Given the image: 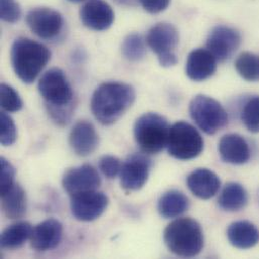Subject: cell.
I'll list each match as a JSON object with an SVG mask.
<instances>
[{"instance_id": "obj_1", "label": "cell", "mask_w": 259, "mask_h": 259, "mask_svg": "<svg viewBox=\"0 0 259 259\" xmlns=\"http://www.w3.org/2000/svg\"><path fill=\"white\" fill-rule=\"evenodd\" d=\"M135 101L132 86L122 82H105L99 85L91 98V111L103 125L116 123Z\"/></svg>"}, {"instance_id": "obj_2", "label": "cell", "mask_w": 259, "mask_h": 259, "mask_svg": "<svg viewBox=\"0 0 259 259\" xmlns=\"http://www.w3.org/2000/svg\"><path fill=\"white\" fill-rule=\"evenodd\" d=\"M51 60L50 50L27 37L16 38L10 50L12 69L25 84L33 83Z\"/></svg>"}, {"instance_id": "obj_3", "label": "cell", "mask_w": 259, "mask_h": 259, "mask_svg": "<svg viewBox=\"0 0 259 259\" xmlns=\"http://www.w3.org/2000/svg\"><path fill=\"white\" fill-rule=\"evenodd\" d=\"M165 245L175 255L195 257L204 248V234L201 225L192 218H179L164 230Z\"/></svg>"}, {"instance_id": "obj_4", "label": "cell", "mask_w": 259, "mask_h": 259, "mask_svg": "<svg viewBox=\"0 0 259 259\" xmlns=\"http://www.w3.org/2000/svg\"><path fill=\"white\" fill-rule=\"evenodd\" d=\"M170 126L167 120L153 112L142 114L134 123V139L139 148L147 154L160 152L167 146Z\"/></svg>"}, {"instance_id": "obj_5", "label": "cell", "mask_w": 259, "mask_h": 259, "mask_svg": "<svg viewBox=\"0 0 259 259\" xmlns=\"http://www.w3.org/2000/svg\"><path fill=\"white\" fill-rule=\"evenodd\" d=\"M189 111L198 127L207 134H215L228 124L226 110L217 100L210 96H195L190 103Z\"/></svg>"}, {"instance_id": "obj_6", "label": "cell", "mask_w": 259, "mask_h": 259, "mask_svg": "<svg viewBox=\"0 0 259 259\" xmlns=\"http://www.w3.org/2000/svg\"><path fill=\"white\" fill-rule=\"evenodd\" d=\"M167 149L171 156L181 160H189L199 156L204 149V139L193 125L179 121L170 126Z\"/></svg>"}, {"instance_id": "obj_7", "label": "cell", "mask_w": 259, "mask_h": 259, "mask_svg": "<svg viewBox=\"0 0 259 259\" xmlns=\"http://www.w3.org/2000/svg\"><path fill=\"white\" fill-rule=\"evenodd\" d=\"M38 91L51 107H66L74 105V92L65 73L59 68L46 72L38 81Z\"/></svg>"}, {"instance_id": "obj_8", "label": "cell", "mask_w": 259, "mask_h": 259, "mask_svg": "<svg viewBox=\"0 0 259 259\" xmlns=\"http://www.w3.org/2000/svg\"><path fill=\"white\" fill-rule=\"evenodd\" d=\"M146 45L156 54L160 66L169 68L178 63L175 53L179 44V32L177 28L169 23H157L147 32Z\"/></svg>"}, {"instance_id": "obj_9", "label": "cell", "mask_w": 259, "mask_h": 259, "mask_svg": "<svg viewBox=\"0 0 259 259\" xmlns=\"http://www.w3.org/2000/svg\"><path fill=\"white\" fill-rule=\"evenodd\" d=\"M26 23L30 30L40 38L57 37L64 26L62 14L50 7H35L26 14Z\"/></svg>"}, {"instance_id": "obj_10", "label": "cell", "mask_w": 259, "mask_h": 259, "mask_svg": "<svg viewBox=\"0 0 259 259\" xmlns=\"http://www.w3.org/2000/svg\"><path fill=\"white\" fill-rule=\"evenodd\" d=\"M71 198L72 215L82 222H91L98 219L109 205L108 197L104 193L97 192V190Z\"/></svg>"}, {"instance_id": "obj_11", "label": "cell", "mask_w": 259, "mask_h": 259, "mask_svg": "<svg viewBox=\"0 0 259 259\" xmlns=\"http://www.w3.org/2000/svg\"><path fill=\"white\" fill-rule=\"evenodd\" d=\"M240 44V33L236 29L226 25L214 27L207 38V49L219 62L230 59Z\"/></svg>"}, {"instance_id": "obj_12", "label": "cell", "mask_w": 259, "mask_h": 259, "mask_svg": "<svg viewBox=\"0 0 259 259\" xmlns=\"http://www.w3.org/2000/svg\"><path fill=\"white\" fill-rule=\"evenodd\" d=\"M62 185L64 190L73 197L96 191L101 185V178L92 165L83 164L67 170L63 177Z\"/></svg>"}, {"instance_id": "obj_13", "label": "cell", "mask_w": 259, "mask_h": 259, "mask_svg": "<svg viewBox=\"0 0 259 259\" xmlns=\"http://www.w3.org/2000/svg\"><path fill=\"white\" fill-rule=\"evenodd\" d=\"M151 167L150 159L142 153L131 154L122 163L120 171L121 187L127 191L141 189L148 180Z\"/></svg>"}, {"instance_id": "obj_14", "label": "cell", "mask_w": 259, "mask_h": 259, "mask_svg": "<svg viewBox=\"0 0 259 259\" xmlns=\"http://www.w3.org/2000/svg\"><path fill=\"white\" fill-rule=\"evenodd\" d=\"M80 17L89 29L103 31L113 24L115 13L112 6L105 0H88L80 10Z\"/></svg>"}, {"instance_id": "obj_15", "label": "cell", "mask_w": 259, "mask_h": 259, "mask_svg": "<svg viewBox=\"0 0 259 259\" xmlns=\"http://www.w3.org/2000/svg\"><path fill=\"white\" fill-rule=\"evenodd\" d=\"M63 225L57 219H47L37 224L31 233L30 245L39 252L55 249L63 238Z\"/></svg>"}, {"instance_id": "obj_16", "label": "cell", "mask_w": 259, "mask_h": 259, "mask_svg": "<svg viewBox=\"0 0 259 259\" xmlns=\"http://www.w3.org/2000/svg\"><path fill=\"white\" fill-rule=\"evenodd\" d=\"M217 60L208 49H197L190 53L186 63V74L189 79L202 82L214 75Z\"/></svg>"}, {"instance_id": "obj_17", "label": "cell", "mask_w": 259, "mask_h": 259, "mask_svg": "<svg viewBox=\"0 0 259 259\" xmlns=\"http://www.w3.org/2000/svg\"><path fill=\"white\" fill-rule=\"evenodd\" d=\"M218 150L222 160L230 164H244L251 157L248 142L244 137L235 133L224 135L219 141Z\"/></svg>"}, {"instance_id": "obj_18", "label": "cell", "mask_w": 259, "mask_h": 259, "mask_svg": "<svg viewBox=\"0 0 259 259\" xmlns=\"http://www.w3.org/2000/svg\"><path fill=\"white\" fill-rule=\"evenodd\" d=\"M69 141L77 155L88 156L98 147L99 136L92 123L82 120L77 122L71 130Z\"/></svg>"}, {"instance_id": "obj_19", "label": "cell", "mask_w": 259, "mask_h": 259, "mask_svg": "<svg viewBox=\"0 0 259 259\" xmlns=\"http://www.w3.org/2000/svg\"><path fill=\"white\" fill-rule=\"evenodd\" d=\"M189 190L199 199L209 200L214 197L220 189L219 177L208 168H198L187 178Z\"/></svg>"}, {"instance_id": "obj_20", "label": "cell", "mask_w": 259, "mask_h": 259, "mask_svg": "<svg viewBox=\"0 0 259 259\" xmlns=\"http://www.w3.org/2000/svg\"><path fill=\"white\" fill-rule=\"evenodd\" d=\"M227 237L234 247L249 249L259 243L258 228L249 221H236L229 225Z\"/></svg>"}, {"instance_id": "obj_21", "label": "cell", "mask_w": 259, "mask_h": 259, "mask_svg": "<svg viewBox=\"0 0 259 259\" xmlns=\"http://www.w3.org/2000/svg\"><path fill=\"white\" fill-rule=\"evenodd\" d=\"M1 209L9 219H19L24 216L26 212V195L18 184H14L1 194Z\"/></svg>"}, {"instance_id": "obj_22", "label": "cell", "mask_w": 259, "mask_h": 259, "mask_svg": "<svg viewBox=\"0 0 259 259\" xmlns=\"http://www.w3.org/2000/svg\"><path fill=\"white\" fill-rule=\"evenodd\" d=\"M190 206L188 197L177 190L165 192L158 200L157 210L161 217L165 219L177 218L184 214Z\"/></svg>"}, {"instance_id": "obj_23", "label": "cell", "mask_w": 259, "mask_h": 259, "mask_svg": "<svg viewBox=\"0 0 259 259\" xmlns=\"http://www.w3.org/2000/svg\"><path fill=\"white\" fill-rule=\"evenodd\" d=\"M248 202V195L245 188L238 183H228L224 186L218 204L227 212H237L243 209Z\"/></svg>"}, {"instance_id": "obj_24", "label": "cell", "mask_w": 259, "mask_h": 259, "mask_svg": "<svg viewBox=\"0 0 259 259\" xmlns=\"http://www.w3.org/2000/svg\"><path fill=\"white\" fill-rule=\"evenodd\" d=\"M32 226L26 221L15 222L6 227L0 236V245L3 249H17L27 240H30Z\"/></svg>"}, {"instance_id": "obj_25", "label": "cell", "mask_w": 259, "mask_h": 259, "mask_svg": "<svg viewBox=\"0 0 259 259\" xmlns=\"http://www.w3.org/2000/svg\"><path fill=\"white\" fill-rule=\"evenodd\" d=\"M235 69L244 80L259 81V56L249 52L241 54L235 62Z\"/></svg>"}, {"instance_id": "obj_26", "label": "cell", "mask_w": 259, "mask_h": 259, "mask_svg": "<svg viewBox=\"0 0 259 259\" xmlns=\"http://www.w3.org/2000/svg\"><path fill=\"white\" fill-rule=\"evenodd\" d=\"M146 40L138 33L127 35L122 44V54L125 59L131 62H137L143 59L146 53Z\"/></svg>"}, {"instance_id": "obj_27", "label": "cell", "mask_w": 259, "mask_h": 259, "mask_svg": "<svg viewBox=\"0 0 259 259\" xmlns=\"http://www.w3.org/2000/svg\"><path fill=\"white\" fill-rule=\"evenodd\" d=\"M241 120L245 127L253 133L259 132V96L249 99L241 112Z\"/></svg>"}, {"instance_id": "obj_28", "label": "cell", "mask_w": 259, "mask_h": 259, "mask_svg": "<svg viewBox=\"0 0 259 259\" xmlns=\"http://www.w3.org/2000/svg\"><path fill=\"white\" fill-rule=\"evenodd\" d=\"M1 95V107L4 112L14 113L18 112L23 107V102L18 93L9 85L1 84L0 86Z\"/></svg>"}, {"instance_id": "obj_29", "label": "cell", "mask_w": 259, "mask_h": 259, "mask_svg": "<svg viewBox=\"0 0 259 259\" xmlns=\"http://www.w3.org/2000/svg\"><path fill=\"white\" fill-rule=\"evenodd\" d=\"M1 132H0V142L3 146H9L13 144L16 140L17 131L14 121L12 118L6 113H1Z\"/></svg>"}, {"instance_id": "obj_30", "label": "cell", "mask_w": 259, "mask_h": 259, "mask_svg": "<svg viewBox=\"0 0 259 259\" xmlns=\"http://www.w3.org/2000/svg\"><path fill=\"white\" fill-rule=\"evenodd\" d=\"M21 16V9L16 0H0V17L8 23L16 22Z\"/></svg>"}, {"instance_id": "obj_31", "label": "cell", "mask_w": 259, "mask_h": 259, "mask_svg": "<svg viewBox=\"0 0 259 259\" xmlns=\"http://www.w3.org/2000/svg\"><path fill=\"white\" fill-rule=\"evenodd\" d=\"M121 161L114 155H104L99 161V168L108 179H114L121 171Z\"/></svg>"}, {"instance_id": "obj_32", "label": "cell", "mask_w": 259, "mask_h": 259, "mask_svg": "<svg viewBox=\"0 0 259 259\" xmlns=\"http://www.w3.org/2000/svg\"><path fill=\"white\" fill-rule=\"evenodd\" d=\"M0 177H1L0 184H1V194H2L15 184L14 183V177H15L14 167L4 157L0 158Z\"/></svg>"}, {"instance_id": "obj_33", "label": "cell", "mask_w": 259, "mask_h": 259, "mask_svg": "<svg viewBox=\"0 0 259 259\" xmlns=\"http://www.w3.org/2000/svg\"><path fill=\"white\" fill-rule=\"evenodd\" d=\"M137 2L149 13H158L167 8L170 0H137Z\"/></svg>"}, {"instance_id": "obj_34", "label": "cell", "mask_w": 259, "mask_h": 259, "mask_svg": "<svg viewBox=\"0 0 259 259\" xmlns=\"http://www.w3.org/2000/svg\"><path fill=\"white\" fill-rule=\"evenodd\" d=\"M115 1L123 5H133L135 2H137V0H115Z\"/></svg>"}, {"instance_id": "obj_35", "label": "cell", "mask_w": 259, "mask_h": 259, "mask_svg": "<svg viewBox=\"0 0 259 259\" xmlns=\"http://www.w3.org/2000/svg\"><path fill=\"white\" fill-rule=\"evenodd\" d=\"M69 1H72V2H82V1H85V0H69Z\"/></svg>"}, {"instance_id": "obj_36", "label": "cell", "mask_w": 259, "mask_h": 259, "mask_svg": "<svg viewBox=\"0 0 259 259\" xmlns=\"http://www.w3.org/2000/svg\"><path fill=\"white\" fill-rule=\"evenodd\" d=\"M258 200H259V192H258Z\"/></svg>"}]
</instances>
